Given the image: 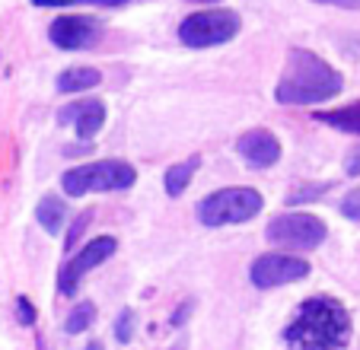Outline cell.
Listing matches in <instances>:
<instances>
[{
	"label": "cell",
	"instance_id": "obj_1",
	"mask_svg": "<svg viewBox=\"0 0 360 350\" xmlns=\"http://www.w3.org/2000/svg\"><path fill=\"white\" fill-rule=\"evenodd\" d=\"M290 350H345L351 341V316L332 297H309L297 306L284 331Z\"/></svg>",
	"mask_w": 360,
	"mask_h": 350
},
{
	"label": "cell",
	"instance_id": "obj_2",
	"mask_svg": "<svg viewBox=\"0 0 360 350\" xmlns=\"http://www.w3.org/2000/svg\"><path fill=\"white\" fill-rule=\"evenodd\" d=\"M341 86H345V80L332 64H326L319 54L306 51V48H293L287 54L284 74H281L274 96L284 105H316V102L338 96Z\"/></svg>",
	"mask_w": 360,
	"mask_h": 350
},
{
	"label": "cell",
	"instance_id": "obj_3",
	"mask_svg": "<svg viewBox=\"0 0 360 350\" xmlns=\"http://www.w3.org/2000/svg\"><path fill=\"white\" fill-rule=\"evenodd\" d=\"M137 182L134 166L122 160H102V162H89V166H77L68 169L61 179L64 195H93V191H128Z\"/></svg>",
	"mask_w": 360,
	"mask_h": 350
},
{
	"label": "cell",
	"instance_id": "obj_4",
	"mask_svg": "<svg viewBox=\"0 0 360 350\" xmlns=\"http://www.w3.org/2000/svg\"><path fill=\"white\" fill-rule=\"evenodd\" d=\"M265 197L255 188H220L198 204V220L204 226H226V223H245L259 216Z\"/></svg>",
	"mask_w": 360,
	"mask_h": 350
},
{
	"label": "cell",
	"instance_id": "obj_5",
	"mask_svg": "<svg viewBox=\"0 0 360 350\" xmlns=\"http://www.w3.org/2000/svg\"><path fill=\"white\" fill-rule=\"evenodd\" d=\"M239 16L233 10H201L182 20L179 26V41L188 48H214L230 41L239 32Z\"/></svg>",
	"mask_w": 360,
	"mask_h": 350
},
{
	"label": "cell",
	"instance_id": "obj_6",
	"mask_svg": "<svg viewBox=\"0 0 360 350\" xmlns=\"http://www.w3.org/2000/svg\"><path fill=\"white\" fill-rule=\"evenodd\" d=\"M265 236L268 242L287 245V249H316V245L326 242L328 229L313 214H281L268 223Z\"/></svg>",
	"mask_w": 360,
	"mask_h": 350
},
{
	"label": "cell",
	"instance_id": "obj_7",
	"mask_svg": "<svg viewBox=\"0 0 360 350\" xmlns=\"http://www.w3.org/2000/svg\"><path fill=\"white\" fill-rule=\"evenodd\" d=\"M249 277L259 290H271V287H284V283H297V280H303V277H309V264H306L303 258L274 252V255L255 258Z\"/></svg>",
	"mask_w": 360,
	"mask_h": 350
},
{
	"label": "cell",
	"instance_id": "obj_8",
	"mask_svg": "<svg viewBox=\"0 0 360 350\" xmlns=\"http://www.w3.org/2000/svg\"><path fill=\"white\" fill-rule=\"evenodd\" d=\"M115 249H118V242L112 236H99V239H93V242H86L80 249V255L70 258V261L64 264V271L58 274V290L70 297V293L77 290V283H80V277L89 274L96 264L109 261V258L115 255Z\"/></svg>",
	"mask_w": 360,
	"mask_h": 350
},
{
	"label": "cell",
	"instance_id": "obj_9",
	"mask_svg": "<svg viewBox=\"0 0 360 350\" xmlns=\"http://www.w3.org/2000/svg\"><path fill=\"white\" fill-rule=\"evenodd\" d=\"M102 26L93 16H58L48 29V39L55 41L64 51H80V48H93V41L99 39Z\"/></svg>",
	"mask_w": 360,
	"mask_h": 350
},
{
	"label": "cell",
	"instance_id": "obj_10",
	"mask_svg": "<svg viewBox=\"0 0 360 350\" xmlns=\"http://www.w3.org/2000/svg\"><path fill=\"white\" fill-rule=\"evenodd\" d=\"M236 150H239V156H243L249 166H255V169H268V166H274V162L281 160L278 137H274L271 131H265V128L245 131V134L239 137Z\"/></svg>",
	"mask_w": 360,
	"mask_h": 350
},
{
	"label": "cell",
	"instance_id": "obj_11",
	"mask_svg": "<svg viewBox=\"0 0 360 350\" xmlns=\"http://www.w3.org/2000/svg\"><path fill=\"white\" fill-rule=\"evenodd\" d=\"M61 124H74L80 141H93L105 124V105L99 99H86V102H74V105L61 108Z\"/></svg>",
	"mask_w": 360,
	"mask_h": 350
},
{
	"label": "cell",
	"instance_id": "obj_12",
	"mask_svg": "<svg viewBox=\"0 0 360 350\" xmlns=\"http://www.w3.org/2000/svg\"><path fill=\"white\" fill-rule=\"evenodd\" d=\"M35 220L41 223V229L45 233H61L64 229V223H68V207H64V201L61 197H55V195H48V197H41L39 201V207H35Z\"/></svg>",
	"mask_w": 360,
	"mask_h": 350
},
{
	"label": "cell",
	"instance_id": "obj_13",
	"mask_svg": "<svg viewBox=\"0 0 360 350\" xmlns=\"http://www.w3.org/2000/svg\"><path fill=\"white\" fill-rule=\"evenodd\" d=\"M102 74L93 67H70L58 77V93H86V89L99 86Z\"/></svg>",
	"mask_w": 360,
	"mask_h": 350
},
{
	"label": "cell",
	"instance_id": "obj_14",
	"mask_svg": "<svg viewBox=\"0 0 360 350\" xmlns=\"http://www.w3.org/2000/svg\"><path fill=\"white\" fill-rule=\"evenodd\" d=\"M316 118H319L322 124H328V128L345 131V134H360V102L335 108V112H319Z\"/></svg>",
	"mask_w": 360,
	"mask_h": 350
},
{
	"label": "cell",
	"instance_id": "obj_15",
	"mask_svg": "<svg viewBox=\"0 0 360 350\" xmlns=\"http://www.w3.org/2000/svg\"><path fill=\"white\" fill-rule=\"evenodd\" d=\"M198 166H201V156H188L185 162H176L172 169H166V191H169L172 197H179L191 185Z\"/></svg>",
	"mask_w": 360,
	"mask_h": 350
},
{
	"label": "cell",
	"instance_id": "obj_16",
	"mask_svg": "<svg viewBox=\"0 0 360 350\" xmlns=\"http://www.w3.org/2000/svg\"><path fill=\"white\" fill-rule=\"evenodd\" d=\"M93 322H96V306L89 303V299H83L80 306L70 309L68 322H64V331H68V335H80V331H86Z\"/></svg>",
	"mask_w": 360,
	"mask_h": 350
},
{
	"label": "cell",
	"instance_id": "obj_17",
	"mask_svg": "<svg viewBox=\"0 0 360 350\" xmlns=\"http://www.w3.org/2000/svg\"><path fill=\"white\" fill-rule=\"evenodd\" d=\"M35 7H70V4H99V7H122L128 0H32Z\"/></svg>",
	"mask_w": 360,
	"mask_h": 350
},
{
	"label": "cell",
	"instance_id": "obj_18",
	"mask_svg": "<svg viewBox=\"0 0 360 350\" xmlns=\"http://www.w3.org/2000/svg\"><path fill=\"white\" fill-rule=\"evenodd\" d=\"M131 335H134V312L124 309L122 316H118V322H115V337H118L122 344H128Z\"/></svg>",
	"mask_w": 360,
	"mask_h": 350
},
{
	"label": "cell",
	"instance_id": "obj_19",
	"mask_svg": "<svg viewBox=\"0 0 360 350\" xmlns=\"http://www.w3.org/2000/svg\"><path fill=\"white\" fill-rule=\"evenodd\" d=\"M341 214H345L347 220H360V188L347 191V197L341 201Z\"/></svg>",
	"mask_w": 360,
	"mask_h": 350
},
{
	"label": "cell",
	"instance_id": "obj_20",
	"mask_svg": "<svg viewBox=\"0 0 360 350\" xmlns=\"http://www.w3.org/2000/svg\"><path fill=\"white\" fill-rule=\"evenodd\" d=\"M16 312H20V322H22V325H32V322H35V309L29 306L26 297L16 299Z\"/></svg>",
	"mask_w": 360,
	"mask_h": 350
},
{
	"label": "cell",
	"instance_id": "obj_21",
	"mask_svg": "<svg viewBox=\"0 0 360 350\" xmlns=\"http://www.w3.org/2000/svg\"><path fill=\"white\" fill-rule=\"evenodd\" d=\"M86 223H89V214H83L80 220L74 223V229H70V236H68V245H64V249H74V245H77V236H80L83 229H86Z\"/></svg>",
	"mask_w": 360,
	"mask_h": 350
},
{
	"label": "cell",
	"instance_id": "obj_22",
	"mask_svg": "<svg viewBox=\"0 0 360 350\" xmlns=\"http://www.w3.org/2000/svg\"><path fill=\"white\" fill-rule=\"evenodd\" d=\"M316 4H326V7H341V10H360V0H316Z\"/></svg>",
	"mask_w": 360,
	"mask_h": 350
},
{
	"label": "cell",
	"instance_id": "obj_23",
	"mask_svg": "<svg viewBox=\"0 0 360 350\" xmlns=\"http://www.w3.org/2000/svg\"><path fill=\"white\" fill-rule=\"evenodd\" d=\"M345 169H347V175H360V150H354V153L347 156Z\"/></svg>",
	"mask_w": 360,
	"mask_h": 350
},
{
	"label": "cell",
	"instance_id": "obj_24",
	"mask_svg": "<svg viewBox=\"0 0 360 350\" xmlns=\"http://www.w3.org/2000/svg\"><path fill=\"white\" fill-rule=\"evenodd\" d=\"M80 350H102V344H99V341H89L86 347H80Z\"/></svg>",
	"mask_w": 360,
	"mask_h": 350
},
{
	"label": "cell",
	"instance_id": "obj_25",
	"mask_svg": "<svg viewBox=\"0 0 360 350\" xmlns=\"http://www.w3.org/2000/svg\"><path fill=\"white\" fill-rule=\"evenodd\" d=\"M188 4H217V0H188Z\"/></svg>",
	"mask_w": 360,
	"mask_h": 350
}]
</instances>
